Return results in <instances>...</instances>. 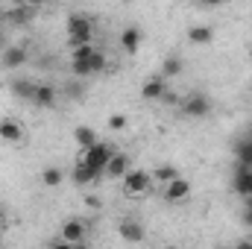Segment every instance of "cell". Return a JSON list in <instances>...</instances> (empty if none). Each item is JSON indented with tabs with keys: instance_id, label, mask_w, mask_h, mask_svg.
I'll return each mask as SVG.
<instances>
[{
	"instance_id": "cell-1",
	"label": "cell",
	"mask_w": 252,
	"mask_h": 249,
	"mask_svg": "<svg viewBox=\"0 0 252 249\" xmlns=\"http://www.w3.org/2000/svg\"><path fill=\"white\" fill-rule=\"evenodd\" d=\"M153 190V173H147V170H126L124 176V193L126 196H144V193H150Z\"/></svg>"
},
{
	"instance_id": "cell-2",
	"label": "cell",
	"mask_w": 252,
	"mask_h": 249,
	"mask_svg": "<svg viewBox=\"0 0 252 249\" xmlns=\"http://www.w3.org/2000/svg\"><path fill=\"white\" fill-rule=\"evenodd\" d=\"M67 38H70L73 47L88 44V41L94 38V27H91V21H88L85 15H70V18H67Z\"/></svg>"
},
{
	"instance_id": "cell-3",
	"label": "cell",
	"mask_w": 252,
	"mask_h": 249,
	"mask_svg": "<svg viewBox=\"0 0 252 249\" xmlns=\"http://www.w3.org/2000/svg\"><path fill=\"white\" fill-rule=\"evenodd\" d=\"M85 238H88V226H85V220L70 217V220H64L62 223V244L64 247H82Z\"/></svg>"
},
{
	"instance_id": "cell-4",
	"label": "cell",
	"mask_w": 252,
	"mask_h": 249,
	"mask_svg": "<svg viewBox=\"0 0 252 249\" xmlns=\"http://www.w3.org/2000/svg\"><path fill=\"white\" fill-rule=\"evenodd\" d=\"M85 156H82V161H88L91 167H97V170H106V164H109V158L115 156V150L109 147V144H103V141H94L88 150H82Z\"/></svg>"
},
{
	"instance_id": "cell-5",
	"label": "cell",
	"mask_w": 252,
	"mask_h": 249,
	"mask_svg": "<svg viewBox=\"0 0 252 249\" xmlns=\"http://www.w3.org/2000/svg\"><path fill=\"white\" fill-rule=\"evenodd\" d=\"M208 112H211V100L205 94H190L182 103V115H188V118H205Z\"/></svg>"
},
{
	"instance_id": "cell-6",
	"label": "cell",
	"mask_w": 252,
	"mask_h": 249,
	"mask_svg": "<svg viewBox=\"0 0 252 249\" xmlns=\"http://www.w3.org/2000/svg\"><path fill=\"white\" fill-rule=\"evenodd\" d=\"M188 196H190V182L182 179V176H176V179H170L164 185V199L167 202H185Z\"/></svg>"
},
{
	"instance_id": "cell-7",
	"label": "cell",
	"mask_w": 252,
	"mask_h": 249,
	"mask_svg": "<svg viewBox=\"0 0 252 249\" xmlns=\"http://www.w3.org/2000/svg\"><path fill=\"white\" fill-rule=\"evenodd\" d=\"M164 94H167V79H164L161 73L144 79V85H141V97H144V100H161Z\"/></svg>"
},
{
	"instance_id": "cell-8",
	"label": "cell",
	"mask_w": 252,
	"mask_h": 249,
	"mask_svg": "<svg viewBox=\"0 0 252 249\" xmlns=\"http://www.w3.org/2000/svg\"><path fill=\"white\" fill-rule=\"evenodd\" d=\"M100 176H103V170L91 167L88 161H76V167H73V173H70V179H73L79 187H85V185H91V182H97Z\"/></svg>"
},
{
	"instance_id": "cell-9",
	"label": "cell",
	"mask_w": 252,
	"mask_h": 249,
	"mask_svg": "<svg viewBox=\"0 0 252 249\" xmlns=\"http://www.w3.org/2000/svg\"><path fill=\"white\" fill-rule=\"evenodd\" d=\"M118 235L124 238L126 244H144V238H147V232H144V226L138 220H121Z\"/></svg>"
},
{
	"instance_id": "cell-10",
	"label": "cell",
	"mask_w": 252,
	"mask_h": 249,
	"mask_svg": "<svg viewBox=\"0 0 252 249\" xmlns=\"http://www.w3.org/2000/svg\"><path fill=\"white\" fill-rule=\"evenodd\" d=\"M0 141H3V144H18V141H24V126L18 124L15 118H3V121H0Z\"/></svg>"
},
{
	"instance_id": "cell-11",
	"label": "cell",
	"mask_w": 252,
	"mask_h": 249,
	"mask_svg": "<svg viewBox=\"0 0 252 249\" xmlns=\"http://www.w3.org/2000/svg\"><path fill=\"white\" fill-rule=\"evenodd\" d=\"M126 170H129V156H126V153H115V156L109 158L103 176H109V179H124Z\"/></svg>"
},
{
	"instance_id": "cell-12",
	"label": "cell",
	"mask_w": 252,
	"mask_h": 249,
	"mask_svg": "<svg viewBox=\"0 0 252 249\" xmlns=\"http://www.w3.org/2000/svg\"><path fill=\"white\" fill-rule=\"evenodd\" d=\"M32 103H35L38 109H50V106H56V85L38 82V85H35V94H32Z\"/></svg>"
},
{
	"instance_id": "cell-13",
	"label": "cell",
	"mask_w": 252,
	"mask_h": 249,
	"mask_svg": "<svg viewBox=\"0 0 252 249\" xmlns=\"http://www.w3.org/2000/svg\"><path fill=\"white\" fill-rule=\"evenodd\" d=\"M24 62H27V47L9 44V47L3 50V67H6V70H15V67H21Z\"/></svg>"
},
{
	"instance_id": "cell-14",
	"label": "cell",
	"mask_w": 252,
	"mask_h": 249,
	"mask_svg": "<svg viewBox=\"0 0 252 249\" xmlns=\"http://www.w3.org/2000/svg\"><path fill=\"white\" fill-rule=\"evenodd\" d=\"M121 47H124L129 56L138 53V47H141V30L138 27H126L124 32H121Z\"/></svg>"
},
{
	"instance_id": "cell-15",
	"label": "cell",
	"mask_w": 252,
	"mask_h": 249,
	"mask_svg": "<svg viewBox=\"0 0 252 249\" xmlns=\"http://www.w3.org/2000/svg\"><path fill=\"white\" fill-rule=\"evenodd\" d=\"M235 190H238L241 196H250L252 193V170H250V164H241V170L235 173Z\"/></svg>"
},
{
	"instance_id": "cell-16",
	"label": "cell",
	"mask_w": 252,
	"mask_h": 249,
	"mask_svg": "<svg viewBox=\"0 0 252 249\" xmlns=\"http://www.w3.org/2000/svg\"><path fill=\"white\" fill-rule=\"evenodd\" d=\"M35 85H38V82H30V79H15V82H9L12 94H15V97H21V100H32Z\"/></svg>"
},
{
	"instance_id": "cell-17",
	"label": "cell",
	"mask_w": 252,
	"mask_h": 249,
	"mask_svg": "<svg viewBox=\"0 0 252 249\" xmlns=\"http://www.w3.org/2000/svg\"><path fill=\"white\" fill-rule=\"evenodd\" d=\"M211 38H214V30H211V27H205V24L190 27V30H188V41H190V44H208Z\"/></svg>"
},
{
	"instance_id": "cell-18",
	"label": "cell",
	"mask_w": 252,
	"mask_h": 249,
	"mask_svg": "<svg viewBox=\"0 0 252 249\" xmlns=\"http://www.w3.org/2000/svg\"><path fill=\"white\" fill-rule=\"evenodd\" d=\"M73 141L79 144V150H88V147L97 141V132H94L91 126H76V129H73Z\"/></svg>"
},
{
	"instance_id": "cell-19",
	"label": "cell",
	"mask_w": 252,
	"mask_h": 249,
	"mask_svg": "<svg viewBox=\"0 0 252 249\" xmlns=\"http://www.w3.org/2000/svg\"><path fill=\"white\" fill-rule=\"evenodd\" d=\"M62 182H64L62 167H44V170H41V185L44 187H59Z\"/></svg>"
},
{
	"instance_id": "cell-20",
	"label": "cell",
	"mask_w": 252,
	"mask_h": 249,
	"mask_svg": "<svg viewBox=\"0 0 252 249\" xmlns=\"http://www.w3.org/2000/svg\"><path fill=\"white\" fill-rule=\"evenodd\" d=\"M179 73H182V59H179V56H167V59L161 62V76H164V79L179 76Z\"/></svg>"
},
{
	"instance_id": "cell-21",
	"label": "cell",
	"mask_w": 252,
	"mask_h": 249,
	"mask_svg": "<svg viewBox=\"0 0 252 249\" xmlns=\"http://www.w3.org/2000/svg\"><path fill=\"white\" fill-rule=\"evenodd\" d=\"M179 173H176V167H170V164H161V167H156L153 170V182H161V185H167L170 179H176Z\"/></svg>"
},
{
	"instance_id": "cell-22",
	"label": "cell",
	"mask_w": 252,
	"mask_h": 249,
	"mask_svg": "<svg viewBox=\"0 0 252 249\" xmlns=\"http://www.w3.org/2000/svg\"><path fill=\"white\" fill-rule=\"evenodd\" d=\"M238 161H241V164H252V138H247V141L238 147Z\"/></svg>"
},
{
	"instance_id": "cell-23",
	"label": "cell",
	"mask_w": 252,
	"mask_h": 249,
	"mask_svg": "<svg viewBox=\"0 0 252 249\" xmlns=\"http://www.w3.org/2000/svg\"><path fill=\"white\" fill-rule=\"evenodd\" d=\"M126 124H129V121H126V115H112V118H109V129H115V132L126 129Z\"/></svg>"
},
{
	"instance_id": "cell-24",
	"label": "cell",
	"mask_w": 252,
	"mask_h": 249,
	"mask_svg": "<svg viewBox=\"0 0 252 249\" xmlns=\"http://www.w3.org/2000/svg\"><path fill=\"white\" fill-rule=\"evenodd\" d=\"M91 67H94V73H100V70L106 67V56H103L100 50H94V53H91Z\"/></svg>"
},
{
	"instance_id": "cell-25",
	"label": "cell",
	"mask_w": 252,
	"mask_h": 249,
	"mask_svg": "<svg viewBox=\"0 0 252 249\" xmlns=\"http://www.w3.org/2000/svg\"><path fill=\"white\" fill-rule=\"evenodd\" d=\"M67 94H70L73 100H76V97H82V85L76 88V82H70V88H67Z\"/></svg>"
},
{
	"instance_id": "cell-26",
	"label": "cell",
	"mask_w": 252,
	"mask_h": 249,
	"mask_svg": "<svg viewBox=\"0 0 252 249\" xmlns=\"http://www.w3.org/2000/svg\"><path fill=\"white\" fill-rule=\"evenodd\" d=\"M244 223L252 226V208H250V205H244Z\"/></svg>"
},
{
	"instance_id": "cell-27",
	"label": "cell",
	"mask_w": 252,
	"mask_h": 249,
	"mask_svg": "<svg viewBox=\"0 0 252 249\" xmlns=\"http://www.w3.org/2000/svg\"><path fill=\"white\" fill-rule=\"evenodd\" d=\"M21 3H27V6H32V9H38V6H44L47 0H21Z\"/></svg>"
},
{
	"instance_id": "cell-28",
	"label": "cell",
	"mask_w": 252,
	"mask_h": 249,
	"mask_svg": "<svg viewBox=\"0 0 252 249\" xmlns=\"http://www.w3.org/2000/svg\"><path fill=\"white\" fill-rule=\"evenodd\" d=\"M6 226H9V223H6V214H3V211H0V235H3V232H6Z\"/></svg>"
},
{
	"instance_id": "cell-29",
	"label": "cell",
	"mask_w": 252,
	"mask_h": 249,
	"mask_svg": "<svg viewBox=\"0 0 252 249\" xmlns=\"http://www.w3.org/2000/svg\"><path fill=\"white\" fill-rule=\"evenodd\" d=\"M199 3H205V6H220V3H226V0H199Z\"/></svg>"
},
{
	"instance_id": "cell-30",
	"label": "cell",
	"mask_w": 252,
	"mask_h": 249,
	"mask_svg": "<svg viewBox=\"0 0 252 249\" xmlns=\"http://www.w3.org/2000/svg\"><path fill=\"white\" fill-rule=\"evenodd\" d=\"M0 47H3V30H0Z\"/></svg>"
}]
</instances>
